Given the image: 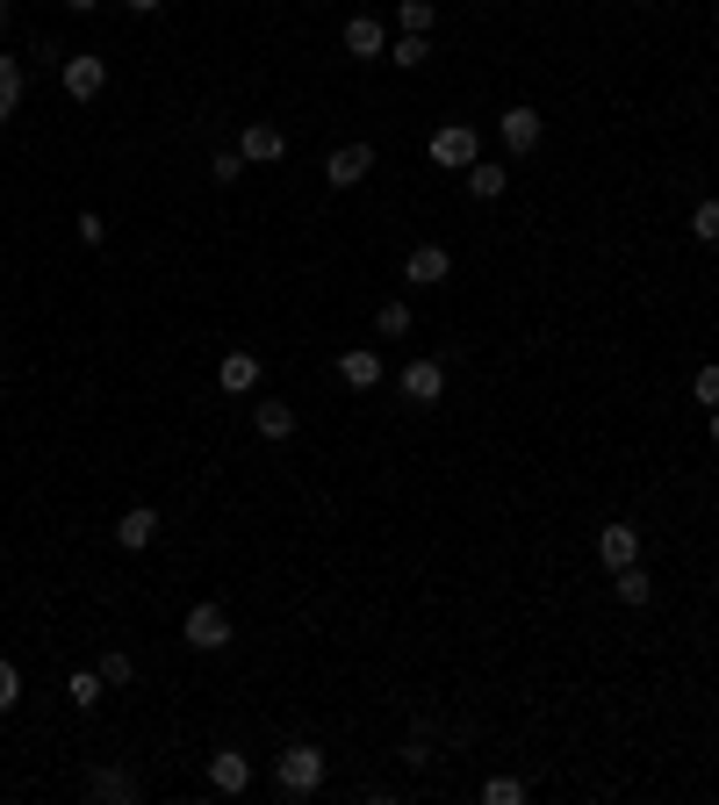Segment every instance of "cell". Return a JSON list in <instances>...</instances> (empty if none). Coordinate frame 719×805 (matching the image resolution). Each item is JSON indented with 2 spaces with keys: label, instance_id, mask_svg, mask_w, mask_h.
<instances>
[{
  "label": "cell",
  "instance_id": "obj_1",
  "mask_svg": "<svg viewBox=\"0 0 719 805\" xmlns=\"http://www.w3.org/2000/svg\"><path fill=\"white\" fill-rule=\"evenodd\" d=\"M273 784H281V798H317L324 792V748L288 741V748L273 755Z\"/></svg>",
  "mask_w": 719,
  "mask_h": 805
},
{
  "label": "cell",
  "instance_id": "obj_2",
  "mask_svg": "<svg viewBox=\"0 0 719 805\" xmlns=\"http://www.w3.org/2000/svg\"><path fill=\"white\" fill-rule=\"evenodd\" d=\"M180 633H188L194 655H223V647H231V612H223V604H188Z\"/></svg>",
  "mask_w": 719,
  "mask_h": 805
},
{
  "label": "cell",
  "instance_id": "obj_3",
  "mask_svg": "<svg viewBox=\"0 0 719 805\" xmlns=\"http://www.w3.org/2000/svg\"><path fill=\"white\" fill-rule=\"evenodd\" d=\"M58 80H66L72 101H101V87H109V66H101L94 51H72L66 66H58Z\"/></svg>",
  "mask_w": 719,
  "mask_h": 805
},
{
  "label": "cell",
  "instance_id": "obj_4",
  "mask_svg": "<svg viewBox=\"0 0 719 805\" xmlns=\"http://www.w3.org/2000/svg\"><path fill=\"white\" fill-rule=\"evenodd\" d=\"M432 165H447V173H468V165H476V130H468V123L432 130Z\"/></svg>",
  "mask_w": 719,
  "mask_h": 805
},
{
  "label": "cell",
  "instance_id": "obj_5",
  "mask_svg": "<svg viewBox=\"0 0 719 805\" xmlns=\"http://www.w3.org/2000/svg\"><path fill=\"white\" fill-rule=\"evenodd\" d=\"M396 389H403V396L425 410V403H439V396H447V368H439V360H410V368L396 374Z\"/></svg>",
  "mask_w": 719,
  "mask_h": 805
},
{
  "label": "cell",
  "instance_id": "obj_6",
  "mask_svg": "<svg viewBox=\"0 0 719 805\" xmlns=\"http://www.w3.org/2000/svg\"><path fill=\"white\" fill-rule=\"evenodd\" d=\"M209 784H217L223 798L252 792V755H244V748H217V755H209Z\"/></svg>",
  "mask_w": 719,
  "mask_h": 805
},
{
  "label": "cell",
  "instance_id": "obj_7",
  "mask_svg": "<svg viewBox=\"0 0 719 805\" xmlns=\"http://www.w3.org/2000/svg\"><path fill=\"white\" fill-rule=\"evenodd\" d=\"M367 173H375V144H339L324 159V180H331V188H360Z\"/></svg>",
  "mask_w": 719,
  "mask_h": 805
},
{
  "label": "cell",
  "instance_id": "obj_8",
  "mask_svg": "<svg viewBox=\"0 0 719 805\" xmlns=\"http://www.w3.org/2000/svg\"><path fill=\"white\" fill-rule=\"evenodd\" d=\"M281 151H288L281 123H244V130H238V159H244V165H273Z\"/></svg>",
  "mask_w": 719,
  "mask_h": 805
},
{
  "label": "cell",
  "instance_id": "obj_9",
  "mask_svg": "<svg viewBox=\"0 0 719 805\" xmlns=\"http://www.w3.org/2000/svg\"><path fill=\"white\" fill-rule=\"evenodd\" d=\"M453 273V252L447 245H410V260H403V281L410 288H439Z\"/></svg>",
  "mask_w": 719,
  "mask_h": 805
},
{
  "label": "cell",
  "instance_id": "obj_10",
  "mask_svg": "<svg viewBox=\"0 0 719 805\" xmlns=\"http://www.w3.org/2000/svg\"><path fill=\"white\" fill-rule=\"evenodd\" d=\"M540 115H532V109H503V123H497V137H503V151H511V159H526V151L532 144H540Z\"/></svg>",
  "mask_w": 719,
  "mask_h": 805
},
{
  "label": "cell",
  "instance_id": "obj_11",
  "mask_svg": "<svg viewBox=\"0 0 719 805\" xmlns=\"http://www.w3.org/2000/svg\"><path fill=\"white\" fill-rule=\"evenodd\" d=\"M217 389H223V396H252V389H259V353H223Z\"/></svg>",
  "mask_w": 719,
  "mask_h": 805
},
{
  "label": "cell",
  "instance_id": "obj_12",
  "mask_svg": "<svg viewBox=\"0 0 719 805\" xmlns=\"http://www.w3.org/2000/svg\"><path fill=\"white\" fill-rule=\"evenodd\" d=\"M598 561H605V568H633V561H640V533H633V525H605V533H598Z\"/></svg>",
  "mask_w": 719,
  "mask_h": 805
},
{
  "label": "cell",
  "instance_id": "obj_13",
  "mask_svg": "<svg viewBox=\"0 0 719 805\" xmlns=\"http://www.w3.org/2000/svg\"><path fill=\"white\" fill-rule=\"evenodd\" d=\"M339 382L346 389H381V353H367V345H353V353H339Z\"/></svg>",
  "mask_w": 719,
  "mask_h": 805
},
{
  "label": "cell",
  "instance_id": "obj_14",
  "mask_svg": "<svg viewBox=\"0 0 719 805\" xmlns=\"http://www.w3.org/2000/svg\"><path fill=\"white\" fill-rule=\"evenodd\" d=\"M346 51L353 58H389V29H381L375 14H353V22H346Z\"/></svg>",
  "mask_w": 719,
  "mask_h": 805
},
{
  "label": "cell",
  "instance_id": "obj_15",
  "mask_svg": "<svg viewBox=\"0 0 719 805\" xmlns=\"http://www.w3.org/2000/svg\"><path fill=\"white\" fill-rule=\"evenodd\" d=\"M87 798H94V805H130L137 798V777H130V769H94V777H87Z\"/></svg>",
  "mask_w": 719,
  "mask_h": 805
},
{
  "label": "cell",
  "instance_id": "obj_16",
  "mask_svg": "<svg viewBox=\"0 0 719 805\" xmlns=\"http://www.w3.org/2000/svg\"><path fill=\"white\" fill-rule=\"evenodd\" d=\"M151 533H159V511H144V504L116 519V546H130V554H137V546H151Z\"/></svg>",
  "mask_w": 719,
  "mask_h": 805
},
{
  "label": "cell",
  "instance_id": "obj_17",
  "mask_svg": "<svg viewBox=\"0 0 719 805\" xmlns=\"http://www.w3.org/2000/svg\"><path fill=\"white\" fill-rule=\"evenodd\" d=\"M22 87H29L22 58H0V123H14V109H22Z\"/></svg>",
  "mask_w": 719,
  "mask_h": 805
},
{
  "label": "cell",
  "instance_id": "obj_18",
  "mask_svg": "<svg viewBox=\"0 0 719 805\" xmlns=\"http://www.w3.org/2000/svg\"><path fill=\"white\" fill-rule=\"evenodd\" d=\"M252 424H259V439H296V403H259Z\"/></svg>",
  "mask_w": 719,
  "mask_h": 805
},
{
  "label": "cell",
  "instance_id": "obj_19",
  "mask_svg": "<svg viewBox=\"0 0 719 805\" xmlns=\"http://www.w3.org/2000/svg\"><path fill=\"white\" fill-rule=\"evenodd\" d=\"M503 188H511V173H503V165H489V159L468 165V194H476V202H497Z\"/></svg>",
  "mask_w": 719,
  "mask_h": 805
},
{
  "label": "cell",
  "instance_id": "obj_20",
  "mask_svg": "<svg viewBox=\"0 0 719 805\" xmlns=\"http://www.w3.org/2000/svg\"><path fill=\"white\" fill-rule=\"evenodd\" d=\"M611 575H619V604H648L655 597V575L640 568V561H633V568H611Z\"/></svg>",
  "mask_w": 719,
  "mask_h": 805
},
{
  "label": "cell",
  "instance_id": "obj_21",
  "mask_svg": "<svg viewBox=\"0 0 719 805\" xmlns=\"http://www.w3.org/2000/svg\"><path fill=\"white\" fill-rule=\"evenodd\" d=\"M425 58H432V43H425V37H410V29H403V37L389 43V66H403V72H418Z\"/></svg>",
  "mask_w": 719,
  "mask_h": 805
},
{
  "label": "cell",
  "instance_id": "obj_22",
  "mask_svg": "<svg viewBox=\"0 0 719 805\" xmlns=\"http://www.w3.org/2000/svg\"><path fill=\"white\" fill-rule=\"evenodd\" d=\"M396 22H403L410 37H425V29L439 22V8H432V0H396Z\"/></svg>",
  "mask_w": 719,
  "mask_h": 805
},
{
  "label": "cell",
  "instance_id": "obj_23",
  "mask_svg": "<svg viewBox=\"0 0 719 805\" xmlns=\"http://www.w3.org/2000/svg\"><path fill=\"white\" fill-rule=\"evenodd\" d=\"M375 331H381V339H410V302H381Z\"/></svg>",
  "mask_w": 719,
  "mask_h": 805
},
{
  "label": "cell",
  "instance_id": "obj_24",
  "mask_svg": "<svg viewBox=\"0 0 719 805\" xmlns=\"http://www.w3.org/2000/svg\"><path fill=\"white\" fill-rule=\"evenodd\" d=\"M101 691H109V683H101V670H80V676L66 683V697H72L80 712H87V705H101Z\"/></svg>",
  "mask_w": 719,
  "mask_h": 805
},
{
  "label": "cell",
  "instance_id": "obj_25",
  "mask_svg": "<svg viewBox=\"0 0 719 805\" xmlns=\"http://www.w3.org/2000/svg\"><path fill=\"white\" fill-rule=\"evenodd\" d=\"M691 238H698V245H719V194L691 209Z\"/></svg>",
  "mask_w": 719,
  "mask_h": 805
},
{
  "label": "cell",
  "instance_id": "obj_26",
  "mask_svg": "<svg viewBox=\"0 0 719 805\" xmlns=\"http://www.w3.org/2000/svg\"><path fill=\"white\" fill-rule=\"evenodd\" d=\"M482 805H526V784H518V777H489L482 784Z\"/></svg>",
  "mask_w": 719,
  "mask_h": 805
},
{
  "label": "cell",
  "instance_id": "obj_27",
  "mask_svg": "<svg viewBox=\"0 0 719 805\" xmlns=\"http://www.w3.org/2000/svg\"><path fill=\"white\" fill-rule=\"evenodd\" d=\"M432 755H439V748H432V726H410V741H403V763H410V769H425Z\"/></svg>",
  "mask_w": 719,
  "mask_h": 805
},
{
  "label": "cell",
  "instance_id": "obj_28",
  "mask_svg": "<svg viewBox=\"0 0 719 805\" xmlns=\"http://www.w3.org/2000/svg\"><path fill=\"white\" fill-rule=\"evenodd\" d=\"M209 180H217V188H238V180H244V159H238V151H217V159H209Z\"/></svg>",
  "mask_w": 719,
  "mask_h": 805
},
{
  "label": "cell",
  "instance_id": "obj_29",
  "mask_svg": "<svg viewBox=\"0 0 719 805\" xmlns=\"http://www.w3.org/2000/svg\"><path fill=\"white\" fill-rule=\"evenodd\" d=\"M691 403H706V410L719 403V368H712V360H706V368L691 374Z\"/></svg>",
  "mask_w": 719,
  "mask_h": 805
},
{
  "label": "cell",
  "instance_id": "obj_30",
  "mask_svg": "<svg viewBox=\"0 0 719 805\" xmlns=\"http://www.w3.org/2000/svg\"><path fill=\"white\" fill-rule=\"evenodd\" d=\"M14 697H22V670L0 655V712H14Z\"/></svg>",
  "mask_w": 719,
  "mask_h": 805
},
{
  "label": "cell",
  "instance_id": "obj_31",
  "mask_svg": "<svg viewBox=\"0 0 719 805\" xmlns=\"http://www.w3.org/2000/svg\"><path fill=\"white\" fill-rule=\"evenodd\" d=\"M101 683H109V691L130 683V655H122V647H116V655H101Z\"/></svg>",
  "mask_w": 719,
  "mask_h": 805
},
{
  "label": "cell",
  "instance_id": "obj_32",
  "mask_svg": "<svg viewBox=\"0 0 719 805\" xmlns=\"http://www.w3.org/2000/svg\"><path fill=\"white\" fill-rule=\"evenodd\" d=\"M72 231H80V245H101V238H109V223H101L94 209H80V223H72Z\"/></svg>",
  "mask_w": 719,
  "mask_h": 805
},
{
  "label": "cell",
  "instance_id": "obj_33",
  "mask_svg": "<svg viewBox=\"0 0 719 805\" xmlns=\"http://www.w3.org/2000/svg\"><path fill=\"white\" fill-rule=\"evenodd\" d=\"M122 8H130V14H159L166 0H122Z\"/></svg>",
  "mask_w": 719,
  "mask_h": 805
},
{
  "label": "cell",
  "instance_id": "obj_34",
  "mask_svg": "<svg viewBox=\"0 0 719 805\" xmlns=\"http://www.w3.org/2000/svg\"><path fill=\"white\" fill-rule=\"evenodd\" d=\"M66 8H72V14H94V8H101V0H66Z\"/></svg>",
  "mask_w": 719,
  "mask_h": 805
},
{
  "label": "cell",
  "instance_id": "obj_35",
  "mask_svg": "<svg viewBox=\"0 0 719 805\" xmlns=\"http://www.w3.org/2000/svg\"><path fill=\"white\" fill-rule=\"evenodd\" d=\"M706 432H712V446H719V403H712V417H706Z\"/></svg>",
  "mask_w": 719,
  "mask_h": 805
},
{
  "label": "cell",
  "instance_id": "obj_36",
  "mask_svg": "<svg viewBox=\"0 0 719 805\" xmlns=\"http://www.w3.org/2000/svg\"><path fill=\"white\" fill-rule=\"evenodd\" d=\"M0 22H8V0H0Z\"/></svg>",
  "mask_w": 719,
  "mask_h": 805
}]
</instances>
